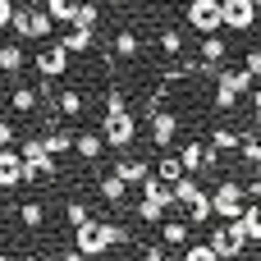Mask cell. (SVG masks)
<instances>
[{
    "instance_id": "cell-1",
    "label": "cell",
    "mask_w": 261,
    "mask_h": 261,
    "mask_svg": "<svg viewBox=\"0 0 261 261\" xmlns=\"http://www.w3.org/2000/svg\"><path fill=\"white\" fill-rule=\"evenodd\" d=\"M138 193H142V197H138V220H142V225H161L165 211L174 206V188L161 184L156 174H147V179L138 184Z\"/></svg>"
},
{
    "instance_id": "cell-2",
    "label": "cell",
    "mask_w": 261,
    "mask_h": 261,
    "mask_svg": "<svg viewBox=\"0 0 261 261\" xmlns=\"http://www.w3.org/2000/svg\"><path fill=\"white\" fill-rule=\"evenodd\" d=\"M18 156H23V184H41V179H55L60 174V165H55V156L46 151L41 138H28L18 147Z\"/></svg>"
},
{
    "instance_id": "cell-3",
    "label": "cell",
    "mask_w": 261,
    "mask_h": 261,
    "mask_svg": "<svg viewBox=\"0 0 261 261\" xmlns=\"http://www.w3.org/2000/svg\"><path fill=\"white\" fill-rule=\"evenodd\" d=\"M252 73L248 69H216V110H229L239 96H248L252 92Z\"/></svg>"
},
{
    "instance_id": "cell-4",
    "label": "cell",
    "mask_w": 261,
    "mask_h": 261,
    "mask_svg": "<svg viewBox=\"0 0 261 261\" xmlns=\"http://www.w3.org/2000/svg\"><path fill=\"white\" fill-rule=\"evenodd\" d=\"M243 206H248L243 184H239V179H220V184H216V193H211V211H216L220 220H239V216H243Z\"/></svg>"
},
{
    "instance_id": "cell-5",
    "label": "cell",
    "mask_w": 261,
    "mask_h": 261,
    "mask_svg": "<svg viewBox=\"0 0 261 261\" xmlns=\"http://www.w3.org/2000/svg\"><path fill=\"white\" fill-rule=\"evenodd\" d=\"M101 138H106V147L124 151V147L138 138V119H133L128 110H106V119H101Z\"/></svg>"
},
{
    "instance_id": "cell-6",
    "label": "cell",
    "mask_w": 261,
    "mask_h": 261,
    "mask_svg": "<svg viewBox=\"0 0 261 261\" xmlns=\"http://www.w3.org/2000/svg\"><path fill=\"white\" fill-rule=\"evenodd\" d=\"M211 248H216V257L220 261H234V257H243V248H248V239H243V229L234 225V220H225L220 229H211V239H206Z\"/></svg>"
},
{
    "instance_id": "cell-7",
    "label": "cell",
    "mask_w": 261,
    "mask_h": 261,
    "mask_svg": "<svg viewBox=\"0 0 261 261\" xmlns=\"http://www.w3.org/2000/svg\"><path fill=\"white\" fill-rule=\"evenodd\" d=\"M184 18H188V28L193 32H220V0H188V9H184Z\"/></svg>"
},
{
    "instance_id": "cell-8",
    "label": "cell",
    "mask_w": 261,
    "mask_h": 261,
    "mask_svg": "<svg viewBox=\"0 0 261 261\" xmlns=\"http://www.w3.org/2000/svg\"><path fill=\"white\" fill-rule=\"evenodd\" d=\"M257 5L252 0H220V28H234V32H252L257 23Z\"/></svg>"
},
{
    "instance_id": "cell-9",
    "label": "cell",
    "mask_w": 261,
    "mask_h": 261,
    "mask_svg": "<svg viewBox=\"0 0 261 261\" xmlns=\"http://www.w3.org/2000/svg\"><path fill=\"white\" fill-rule=\"evenodd\" d=\"M37 73H41V78H64V73H69V50L60 46V37H50V41L37 50Z\"/></svg>"
},
{
    "instance_id": "cell-10",
    "label": "cell",
    "mask_w": 261,
    "mask_h": 261,
    "mask_svg": "<svg viewBox=\"0 0 261 261\" xmlns=\"http://www.w3.org/2000/svg\"><path fill=\"white\" fill-rule=\"evenodd\" d=\"M73 248H78L83 257H106L110 248H106V234H101V220H87V225H78V229H73Z\"/></svg>"
},
{
    "instance_id": "cell-11",
    "label": "cell",
    "mask_w": 261,
    "mask_h": 261,
    "mask_svg": "<svg viewBox=\"0 0 261 261\" xmlns=\"http://www.w3.org/2000/svg\"><path fill=\"white\" fill-rule=\"evenodd\" d=\"M174 133H179V115H170V110H156V115H151V142H156L161 151H170Z\"/></svg>"
},
{
    "instance_id": "cell-12",
    "label": "cell",
    "mask_w": 261,
    "mask_h": 261,
    "mask_svg": "<svg viewBox=\"0 0 261 261\" xmlns=\"http://www.w3.org/2000/svg\"><path fill=\"white\" fill-rule=\"evenodd\" d=\"M23 184V156L14 151V147H0V188L9 193V188H18Z\"/></svg>"
},
{
    "instance_id": "cell-13",
    "label": "cell",
    "mask_w": 261,
    "mask_h": 261,
    "mask_svg": "<svg viewBox=\"0 0 261 261\" xmlns=\"http://www.w3.org/2000/svg\"><path fill=\"white\" fill-rule=\"evenodd\" d=\"M9 110H14V115H37V110H41V87H23V83H14V92H9Z\"/></svg>"
},
{
    "instance_id": "cell-14",
    "label": "cell",
    "mask_w": 261,
    "mask_h": 261,
    "mask_svg": "<svg viewBox=\"0 0 261 261\" xmlns=\"http://www.w3.org/2000/svg\"><path fill=\"white\" fill-rule=\"evenodd\" d=\"M73 151L92 165V161H101V151H106V138H101V128H83V133H73Z\"/></svg>"
},
{
    "instance_id": "cell-15",
    "label": "cell",
    "mask_w": 261,
    "mask_h": 261,
    "mask_svg": "<svg viewBox=\"0 0 261 261\" xmlns=\"http://www.w3.org/2000/svg\"><path fill=\"white\" fill-rule=\"evenodd\" d=\"M110 174H119V179H124V184H128V188H138V184H142V179H147V174H151V165H147V161H142V156H119V161H115V170H110Z\"/></svg>"
},
{
    "instance_id": "cell-16",
    "label": "cell",
    "mask_w": 261,
    "mask_h": 261,
    "mask_svg": "<svg viewBox=\"0 0 261 261\" xmlns=\"http://www.w3.org/2000/svg\"><path fill=\"white\" fill-rule=\"evenodd\" d=\"M46 124H50V128H46V138H41V142H46V151H50V156H69V151H73V133H69L60 119H46Z\"/></svg>"
},
{
    "instance_id": "cell-17",
    "label": "cell",
    "mask_w": 261,
    "mask_h": 261,
    "mask_svg": "<svg viewBox=\"0 0 261 261\" xmlns=\"http://www.w3.org/2000/svg\"><path fill=\"white\" fill-rule=\"evenodd\" d=\"M50 28H55V18H50L41 5H28V41H46Z\"/></svg>"
},
{
    "instance_id": "cell-18",
    "label": "cell",
    "mask_w": 261,
    "mask_h": 261,
    "mask_svg": "<svg viewBox=\"0 0 261 261\" xmlns=\"http://www.w3.org/2000/svg\"><path fill=\"white\" fill-rule=\"evenodd\" d=\"M83 106H87V101H83V92H78V87L55 92V115H60V119H78V115H83Z\"/></svg>"
},
{
    "instance_id": "cell-19",
    "label": "cell",
    "mask_w": 261,
    "mask_h": 261,
    "mask_svg": "<svg viewBox=\"0 0 261 261\" xmlns=\"http://www.w3.org/2000/svg\"><path fill=\"white\" fill-rule=\"evenodd\" d=\"M14 216H18L23 229H41V225H46V202H41V197H28V202H18Z\"/></svg>"
},
{
    "instance_id": "cell-20",
    "label": "cell",
    "mask_w": 261,
    "mask_h": 261,
    "mask_svg": "<svg viewBox=\"0 0 261 261\" xmlns=\"http://www.w3.org/2000/svg\"><path fill=\"white\" fill-rule=\"evenodd\" d=\"M161 239H165L170 248H188V243H193V225H188V220H161Z\"/></svg>"
},
{
    "instance_id": "cell-21",
    "label": "cell",
    "mask_w": 261,
    "mask_h": 261,
    "mask_svg": "<svg viewBox=\"0 0 261 261\" xmlns=\"http://www.w3.org/2000/svg\"><path fill=\"white\" fill-rule=\"evenodd\" d=\"M96 23H101V5H96V0H78V5H73L69 28H87V32H92Z\"/></svg>"
},
{
    "instance_id": "cell-22",
    "label": "cell",
    "mask_w": 261,
    "mask_h": 261,
    "mask_svg": "<svg viewBox=\"0 0 261 261\" xmlns=\"http://www.w3.org/2000/svg\"><path fill=\"white\" fill-rule=\"evenodd\" d=\"M28 64V50L23 46H14V41H5L0 46V73H9V78H18V69Z\"/></svg>"
},
{
    "instance_id": "cell-23",
    "label": "cell",
    "mask_w": 261,
    "mask_h": 261,
    "mask_svg": "<svg viewBox=\"0 0 261 261\" xmlns=\"http://www.w3.org/2000/svg\"><path fill=\"white\" fill-rule=\"evenodd\" d=\"M234 225L243 229V239H248V243H261V206H257V202H252V206H243V216H239Z\"/></svg>"
},
{
    "instance_id": "cell-24",
    "label": "cell",
    "mask_w": 261,
    "mask_h": 261,
    "mask_svg": "<svg viewBox=\"0 0 261 261\" xmlns=\"http://www.w3.org/2000/svg\"><path fill=\"white\" fill-rule=\"evenodd\" d=\"M60 46H64L69 55H87V50H92L96 41H92V32H87V28H69V32L60 37Z\"/></svg>"
},
{
    "instance_id": "cell-25",
    "label": "cell",
    "mask_w": 261,
    "mask_h": 261,
    "mask_svg": "<svg viewBox=\"0 0 261 261\" xmlns=\"http://www.w3.org/2000/svg\"><path fill=\"white\" fill-rule=\"evenodd\" d=\"M156 46H161L165 60H179V55H184V32H179V28H161V32H156Z\"/></svg>"
},
{
    "instance_id": "cell-26",
    "label": "cell",
    "mask_w": 261,
    "mask_h": 261,
    "mask_svg": "<svg viewBox=\"0 0 261 261\" xmlns=\"http://www.w3.org/2000/svg\"><path fill=\"white\" fill-rule=\"evenodd\" d=\"M151 174H156L161 184H174V179H184V161H179V156H170V151H161V161L151 165Z\"/></svg>"
},
{
    "instance_id": "cell-27",
    "label": "cell",
    "mask_w": 261,
    "mask_h": 261,
    "mask_svg": "<svg viewBox=\"0 0 261 261\" xmlns=\"http://www.w3.org/2000/svg\"><path fill=\"white\" fill-rule=\"evenodd\" d=\"M110 46H115V55H119V60H138V50H142V46H138V32H133V28H119Z\"/></svg>"
},
{
    "instance_id": "cell-28",
    "label": "cell",
    "mask_w": 261,
    "mask_h": 261,
    "mask_svg": "<svg viewBox=\"0 0 261 261\" xmlns=\"http://www.w3.org/2000/svg\"><path fill=\"white\" fill-rule=\"evenodd\" d=\"M128 193H133V188H128V184H124L119 174H106V179H101V197H106L110 206H119V202H124Z\"/></svg>"
},
{
    "instance_id": "cell-29",
    "label": "cell",
    "mask_w": 261,
    "mask_h": 261,
    "mask_svg": "<svg viewBox=\"0 0 261 261\" xmlns=\"http://www.w3.org/2000/svg\"><path fill=\"white\" fill-rule=\"evenodd\" d=\"M211 216H216V211H211V193H202L197 202H188V225H193V229H197V225H206Z\"/></svg>"
},
{
    "instance_id": "cell-30",
    "label": "cell",
    "mask_w": 261,
    "mask_h": 261,
    "mask_svg": "<svg viewBox=\"0 0 261 261\" xmlns=\"http://www.w3.org/2000/svg\"><path fill=\"white\" fill-rule=\"evenodd\" d=\"M211 151H220V156H225V151H239V133L220 124V128L211 133Z\"/></svg>"
},
{
    "instance_id": "cell-31",
    "label": "cell",
    "mask_w": 261,
    "mask_h": 261,
    "mask_svg": "<svg viewBox=\"0 0 261 261\" xmlns=\"http://www.w3.org/2000/svg\"><path fill=\"white\" fill-rule=\"evenodd\" d=\"M64 220H69L73 229H78V225H87V220H92V211H87V202H78V197H69V202H64Z\"/></svg>"
},
{
    "instance_id": "cell-32",
    "label": "cell",
    "mask_w": 261,
    "mask_h": 261,
    "mask_svg": "<svg viewBox=\"0 0 261 261\" xmlns=\"http://www.w3.org/2000/svg\"><path fill=\"white\" fill-rule=\"evenodd\" d=\"M73 5H78V0H46L41 9H46L55 23H69V18H73Z\"/></svg>"
},
{
    "instance_id": "cell-33",
    "label": "cell",
    "mask_w": 261,
    "mask_h": 261,
    "mask_svg": "<svg viewBox=\"0 0 261 261\" xmlns=\"http://www.w3.org/2000/svg\"><path fill=\"white\" fill-rule=\"evenodd\" d=\"M239 151L252 170H261V138H239Z\"/></svg>"
},
{
    "instance_id": "cell-34",
    "label": "cell",
    "mask_w": 261,
    "mask_h": 261,
    "mask_svg": "<svg viewBox=\"0 0 261 261\" xmlns=\"http://www.w3.org/2000/svg\"><path fill=\"white\" fill-rule=\"evenodd\" d=\"M101 234H106V248H124V243H128V229H124V225H115V220H106V225H101Z\"/></svg>"
},
{
    "instance_id": "cell-35",
    "label": "cell",
    "mask_w": 261,
    "mask_h": 261,
    "mask_svg": "<svg viewBox=\"0 0 261 261\" xmlns=\"http://www.w3.org/2000/svg\"><path fill=\"white\" fill-rule=\"evenodd\" d=\"M179 261H220V257H216V248H211V243H188Z\"/></svg>"
},
{
    "instance_id": "cell-36",
    "label": "cell",
    "mask_w": 261,
    "mask_h": 261,
    "mask_svg": "<svg viewBox=\"0 0 261 261\" xmlns=\"http://www.w3.org/2000/svg\"><path fill=\"white\" fill-rule=\"evenodd\" d=\"M243 69H248L252 78H261V50H257V46H252V50L243 55Z\"/></svg>"
},
{
    "instance_id": "cell-37",
    "label": "cell",
    "mask_w": 261,
    "mask_h": 261,
    "mask_svg": "<svg viewBox=\"0 0 261 261\" xmlns=\"http://www.w3.org/2000/svg\"><path fill=\"white\" fill-rule=\"evenodd\" d=\"M106 110H128V101H124V92H119V87H110V92H106Z\"/></svg>"
},
{
    "instance_id": "cell-38",
    "label": "cell",
    "mask_w": 261,
    "mask_h": 261,
    "mask_svg": "<svg viewBox=\"0 0 261 261\" xmlns=\"http://www.w3.org/2000/svg\"><path fill=\"white\" fill-rule=\"evenodd\" d=\"M142 261H179V257L165 252V248H147V257H142Z\"/></svg>"
},
{
    "instance_id": "cell-39",
    "label": "cell",
    "mask_w": 261,
    "mask_h": 261,
    "mask_svg": "<svg viewBox=\"0 0 261 261\" xmlns=\"http://www.w3.org/2000/svg\"><path fill=\"white\" fill-rule=\"evenodd\" d=\"M0 147H14V124L0 119Z\"/></svg>"
},
{
    "instance_id": "cell-40",
    "label": "cell",
    "mask_w": 261,
    "mask_h": 261,
    "mask_svg": "<svg viewBox=\"0 0 261 261\" xmlns=\"http://www.w3.org/2000/svg\"><path fill=\"white\" fill-rule=\"evenodd\" d=\"M9 18H14V0H0V32L9 28Z\"/></svg>"
},
{
    "instance_id": "cell-41",
    "label": "cell",
    "mask_w": 261,
    "mask_h": 261,
    "mask_svg": "<svg viewBox=\"0 0 261 261\" xmlns=\"http://www.w3.org/2000/svg\"><path fill=\"white\" fill-rule=\"evenodd\" d=\"M243 193H248L252 202H261V170H257V179H252V184H243Z\"/></svg>"
},
{
    "instance_id": "cell-42",
    "label": "cell",
    "mask_w": 261,
    "mask_h": 261,
    "mask_svg": "<svg viewBox=\"0 0 261 261\" xmlns=\"http://www.w3.org/2000/svg\"><path fill=\"white\" fill-rule=\"evenodd\" d=\"M46 261H87L78 248H69V252H60V257H46Z\"/></svg>"
},
{
    "instance_id": "cell-43",
    "label": "cell",
    "mask_w": 261,
    "mask_h": 261,
    "mask_svg": "<svg viewBox=\"0 0 261 261\" xmlns=\"http://www.w3.org/2000/svg\"><path fill=\"white\" fill-rule=\"evenodd\" d=\"M252 124H257V128H261V87H257V92H252Z\"/></svg>"
},
{
    "instance_id": "cell-44",
    "label": "cell",
    "mask_w": 261,
    "mask_h": 261,
    "mask_svg": "<svg viewBox=\"0 0 261 261\" xmlns=\"http://www.w3.org/2000/svg\"><path fill=\"white\" fill-rule=\"evenodd\" d=\"M23 5H46V0H23Z\"/></svg>"
},
{
    "instance_id": "cell-45",
    "label": "cell",
    "mask_w": 261,
    "mask_h": 261,
    "mask_svg": "<svg viewBox=\"0 0 261 261\" xmlns=\"http://www.w3.org/2000/svg\"><path fill=\"white\" fill-rule=\"evenodd\" d=\"M23 261H46V257H23Z\"/></svg>"
},
{
    "instance_id": "cell-46",
    "label": "cell",
    "mask_w": 261,
    "mask_h": 261,
    "mask_svg": "<svg viewBox=\"0 0 261 261\" xmlns=\"http://www.w3.org/2000/svg\"><path fill=\"white\" fill-rule=\"evenodd\" d=\"M252 5H257V9H261V0H252Z\"/></svg>"
},
{
    "instance_id": "cell-47",
    "label": "cell",
    "mask_w": 261,
    "mask_h": 261,
    "mask_svg": "<svg viewBox=\"0 0 261 261\" xmlns=\"http://www.w3.org/2000/svg\"><path fill=\"white\" fill-rule=\"evenodd\" d=\"M179 5H188V0H179Z\"/></svg>"
},
{
    "instance_id": "cell-48",
    "label": "cell",
    "mask_w": 261,
    "mask_h": 261,
    "mask_svg": "<svg viewBox=\"0 0 261 261\" xmlns=\"http://www.w3.org/2000/svg\"><path fill=\"white\" fill-rule=\"evenodd\" d=\"M0 46H5V41H0Z\"/></svg>"
},
{
    "instance_id": "cell-49",
    "label": "cell",
    "mask_w": 261,
    "mask_h": 261,
    "mask_svg": "<svg viewBox=\"0 0 261 261\" xmlns=\"http://www.w3.org/2000/svg\"><path fill=\"white\" fill-rule=\"evenodd\" d=\"M96 5H101V0H96Z\"/></svg>"
},
{
    "instance_id": "cell-50",
    "label": "cell",
    "mask_w": 261,
    "mask_h": 261,
    "mask_svg": "<svg viewBox=\"0 0 261 261\" xmlns=\"http://www.w3.org/2000/svg\"><path fill=\"white\" fill-rule=\"evenodd\" d=\"M0 261H5V257H0Z\"/></svg>"
}]
</instances>
